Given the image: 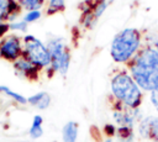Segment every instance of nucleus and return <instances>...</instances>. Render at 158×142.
I'll use <instances>...</instances> for the list:
<instances>
[{
  "label": "nucleus",
  "mask_w": 158,
  "mask_h": 142,
  "mask_svg": "<svg viewBox=\"0 0 158 142\" xmlns=\"http://www.w3.org/2000/svg\"><path fill=\"white\" fill-rule=\"evenodd\" d=\"M132 79L143 90L152 91L158 86V52L146 48L131 62Z\"/></svg>",
  "instance_id": "1"
},
{
  "label": "nucleus",
  "mask_w": 158,
  "mask_h": 142,
  "mask_svg": "<svg viewBox=\"0 0 158 142\" xmlns=\"http://www.w3.org/2000/svg\"><path fill=\"white\" fill-rule=\"evenodd\" d=\"M111 91L114 96L123 105L137 109L142 102V93L139 86L125 72H120L111 80Z\"/></svg>",
  "instance_id": "2"
},
{
  "label": "nucleus",
  "mask_w": 158,
  "mask_h": 142,
  "mask_svg": "<svg viewBox=\"0 0 158 142\" xmlns=\"http://www.w3.org/2000/svg\"><path fill=\"white\" fill-rule=\"evenodd\" d=\"M139 32L135 28H126L121 31L111 43V57L115 62H127L137 51L139 46Z\"/></svg>",
  "instance_id": "3"
},
{
  "label": "nucleus",
  "mask_w": 158,
  "mask_h": 142,
  "mask_svg": "<svg viewBox=\"0 0 158 142\" xmlns=\"http://www.w3.org/2000/svg\"><path fill=\"white\" fill-rule=\"evenodd\" d=\"M22 57L40 69L51 65V54L48 48L33 36L25 37V49L22 51Z\"/></svg>",
  "instance_id": "4"
},
{
  "label": "nucleus",
  "mask_w": 158,
  "mask_h": 142,
  "mask_svg": "<svg viewBox=\"0 0 158 142\" xmlns=\"http://www.w3.org/2000/svg\"><path fill=\"white\" fill-rule=\"evenodd\" d=\"M22 56L20 41L16 36H10L0 44V57L7 61L16 62Z\"/></svg>",
  "instance_id": "5"
},
{
  "label": "nucleus",
  "mask_w": 158,
  "mask_h": 142,
  "mask_svg": "<svg viewBox=\"0 0 158 142\" xmlns=\"http://www.w3.org/2000/svg\"><path fill=\"white\" fill-rule=\"evenodd\" d=\"M139 135L146 140H151L158 142V116L157 117H147L142 120L139 123Z\"/></svg>",
  "instance_id": "6"
},
{
  "label": "nucleus",
  "mask_w": 158,
  "mask_h": 142,
  "mask_svg": "<svg viewBox=\"0 0 158 142\" xmlns=\"http://www.w3.org/2000/svg\"><path fill=\"white\" fill-rule=\"evenodd\" d=\"M14 68L25 78L31 79V80H36L38 78V70L40 68H37L35 64H32L30 61L22 58H19L15 63H14Z\"/></svg>",
  "instance_id": "7"
},
{
  "label": "nucleus",
  "mask_w": 158,
  "mask_h": 142,
  "mask_svg": "<svg viewBox=\"0 0 158 142\" xmlns=\"http://www.w3.org/2000/svg\"><path fill=\"white\" fill-rule=\"evenodd\" d=\"M77 137H78V123L74 121L67 122L62 130L63 142H75Z\"/></svg>",
  "instance_id": "8"
},
{
  "label": "nucleus",
  "mask_w": 158,
  "mask_h": 142,
  "mask_svg": "<svg viewBox=\"0 0 158 142\" xmlns=\"http://www.w3.org/2000/svg\"><path fill=\"white\" fill-rule=\"evenodd\" d=\"M42 123H43V119L41 115H36L33 117V121H32V126L28 131L30 133V137L32 140H37L40 138L42 135H43V130H42Z\"/></svg>",
  "instance_id": "9"
},
{
  "label": "nucleus",
  "mask_w": 158,
  "mask_h": 142,
  "mask_svg": "<svg viewBox=\"0 0 158 142\" xmlns=\"http://www.w3.org/2000/svg\"><path fill=\"white\" fill-rule=\"evenodd\" d=\"M116 135L118 138L121 140H125V142H128L132 136H133V131L131 127H127V126H120L116 131Z\"/></svg>",
  "instance_id": "10"
},
{
  "label": "nucleus",
  "mask_w": 158,
  "mask_h": 142,
  "mask_svg": "<svg viewBox=\"0 0 158 142\" xmlns=\"http://www.w3.org/2000/svg\"><path fill=\"white\" fill-rule=\"evenodd\" d=\"M0 91H2V93H5L6 95H9L10 98H12V99H15L17 102H20V104H26L27 102V99H25L22 95H20V94H17V93H15V91H12V90H10L7 86H4V85H0Z\"/></svg>",
  "instance_id": "11"
},
{
  "label": "nucleus",
  "mask_w": 158,
  "mask_h": 142,
  "mask_svg": "<svg viewBox=\"0 0 158 142\" xmlns=\"http://www.w3.org/2000/svg\"><path fill=\"white\" fill-rule=\"evenodd\" d=\"M43 1H44V0H20L21 5H22L23 7L31 10V11H33V10H38V9L42 6Z\"/></svg>",
  "instance_id": "12"
},
{
  "label": "nucleus",
  "mask_w": 158,
  "mask_h": 142,
  "mask_svg": "<svg viewBox=\"0 0 158 142\" xmlns=\"http://www.w3.org/2000/svg\"><path fill=\"white\" fill-rule=\"evenodd\" d=\"M64 7V0H49L48 14H54Z\"/></svg>",
  "instance_id": "13"
},
{
  "label": "nucleus",
  "mask_w": 158,
  "mask_h": 142,
  "mask_svg": "<svg viewBox=\"0 0 158 142\" xmlns=\"http://www.w3.org/2000/svg\"><path fill=\"white\" fill-rule=\"evenodd\" d=\"M41 16V11L40 10H33V11H30L25 17H23V21L27 23V22H32V21H36L38 20Z\"/></svg>",
  "instance_id": "14"
},
{
  "label": "nucleus",
  "mask_w": 158,
  "mask_h": 142,
  "mask_svg": "<svg viewBox=\"0 0 158 142\" xmlns=\"http://www.w3.org/2000/svg\"><path fill=\"white\" fill-rule=\"evenodd\" d=\"M49 104H51V96L47 93H44L43 96H42V99L40 100V102L37 104V107L40 110H44V109H47L49 106Z\"/></svg>",
  "instance_id": "15"
},
{
  "label": "nucleus",
  "mask_w": 158,
  "mask_h": 142,
  "mask_svg": "<svg viewBox=\"0 0 158 142\" xmlns=\"http://www.w3.org/2000/svg\"><path fill=\"white\" fill-rule=\"evenodd\" d=\"M43 94H44V91H41V93H37V94H35V95L30 96V98L27 99V102H28V104H31L32 106H37V104H38V102H40V100L42 99Z\"/></svg>",
  "instance_id": "16"
},
{
  "label": "nucleus",
  "mask_w": 158,
  "mask_h": 142,
  "mask_svg": "<svg viewBox=\"0 0 158 142\" xmlns=\"http://www.w3.org/2000/svg\"><path fill=\"white\" fill-rule=\"evenodd\" d=\"M7 17V0H0V21Z\"/></svg>",
  "instance_id": "17"
},
{
  "label": "nucleus",
  "mask_w": 158,
  "mask_h": 142,
  "mask_svg": "<svg viewBox=\"0 0 158 142\" xmlns=\"http://www.w3.org/2000/svg\"><path fill=\"white\" fill-rule=\"evenodd\" d=\"M104 132H105V135H106L107 137H112V136L116 133V127H115L114 125L107 123V125H105V127H104Z\"/></svg>",
  "instance_id": "18"
},
{
  "label": "nucleus",
  "mask_w": 158,
  "mask_h": 142,
  "mask_svg": "<svg viewBox=\"0 0 158 142\" xmlns=\"http://www.w3.org/2000/svg\"><path fill=\"white\" fill-rule=\"evenodd\" d=\"M151 101H152V104L154 105V107L158 111V86L154 90L151 91Z\"/></svg>",
  "instance_id": "19"
},
{
  "label": "nucleus",
  "mask_w": 158,
  "mask_h": 142,
  "mask_svg": "<svg viewBox=\"0 0 158 142\" xmlns=\"http://www.w3.org/2000/svg\"><path fill=\"white\" fill-rule=\"evenodd\" d=\"M12 30H19V31H26V22L21 21V22H14L10 26Z\"/></svg>",
  "instance_id": "20"
},
{
  "label": "nucleus",
  "mask_w": 158,
  "mask_h": 142,
  "mask_svg": "<svg viewBox=\"0 0 158 142\" xmlns=\"http://www.w3.org/2000/svg\"><path fill=\"white\" fill-rule=\"evenodd\" d=\"M6 30H7V26H6V25L0 23V36H2V35L6 32Z\"/></svg>",
  "instance_id": "21"
},
{
  "label": "nucleus",
  "mask_w": 158,
  "mask_h": 142,
  "mask_svg": "<svg viewBox=\"0 0 158 142\" xmlns=\"http://www.w3.org/2000/svg\"><path fill=\"white\" fill-rule=\"evenodd\" d=\"M104 142H112V141H111V140H110V138H107V140H105V141H104Z\"/></svg>",
  "instance_id": "22"
},
{
  "label": "nucleus",
  "mask_w": 158,
  "mask_h": 142,
  "mask_svg": "<svg viewBox=\"0 0 158 142\" xmlns=\"http://www.w3.org/2000/svg\"><path fill=\"white\" fill-rule=\"evenodd\" d=\"M156 51L158 52V42H157V44H156Z\"/></svg>",
  "instance_id": "23"
},
{
  "label": "nucleus",
  "mask_w": 158,
  "mask_h": 142,
  "mask_svg": "<svg viewBox=\"0 0 158 142\" xmlns=\"http://www.w3.org/2000/svg\"><path fill=\"white\" fill-rule=\"evenodd\" d=\"M128 142H131V141H128Z\"/></svg>",
  "instance_id": "24"
}]
</instances>
